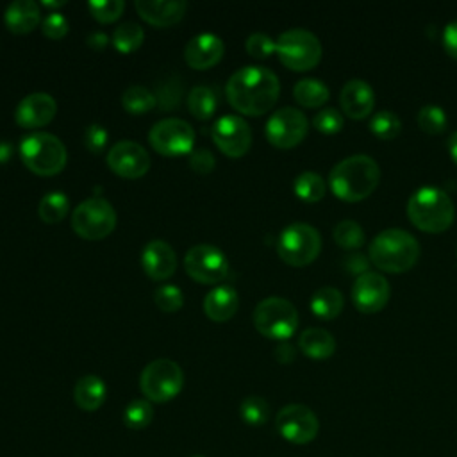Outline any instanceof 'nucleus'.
I'll list each match as a JSON object with an SVG mask.
<instances>
[{
    "label": "nucleus",
    "mask_w": 457,
    "mask_h": 457,
    "mask_svg": "<svg viewBox=\"0 0 457 457\" xmlns=\"http://www.w3.org/2000/svg\"><path fill=\"white\" fill-rule=\"evenodd\" d=\"M154 302L162 312L171 314L184 305V295L175 284H164L154 291Z\"/></svg>",
    "instance_id": "obj_41"
},
{
    "label": "nucleus",
    "mask_w": 457,
    "mask_h": 457,
    "mask_svg": "<svg viewBox=\"0 0 457 457\" xmlns=\"http://www.w3.org/2000/svg\"><path fill=\"white\" fill-rule=\"evenodd\" d=\"M312 125L321 134H337L343 129L345 120H343V114L337 109L327 107V109H321L320 112L314 114Z\"/></svg>",
    "instance_id": "obj_42"
},
{
    "label": "nucleus",
    "mask_w": 457,
    "mask_h": 457,
    "mask_svg": "<svg viewBox=\"0 0 457 457\" xmlns=\"http://www.w3.org/2000/svg\"><path fill=\"white\" fill-rule=\"evenodd\" d=\"M57 112V104L52 95L30 93L14 111V120L23 129H41L48 125Z\"/></svg>",
    "instance_id": "obj_18"
},
{
    "label": "nucleus",
    "mask_w": 457,
    "mask_h": 457,
    "mask_svg": "<svg viewBox=\"0 0 457 457\" xmlns=\"http://www.w3.org/2000/svg\"><path fill=\"white\" fill-rule=\"evenodd\" d=\"M191 457H204V455H191Z\"/></svg>",
    "instance_id": "obj_54"
},
{
    "label": "nucleus",
    "mask_w": 457,
    "mask_h": 457,
    "mask_svg": "<svg viewBox=\"0 0 457 457\" xmlns=\"http://www.w3.org/2000/svg\"><path fill=\"white\" fill-rule=\"evenodd\" d=\"M148 141L152 148L164 157L189 155L193 152L195 130L186 120L164 118L150 129Z\"/></svg>",
    "instance_id": "obj_12"
},
{
    "label": "nucleus",
    "mask_w": 457,
    "mask_h": 457,
    "mask_svg": "<svg viewBox=\"0 0 457 457\" xmlns=\"http://www.w3.org/2000/svg\"><path fill=\"white\" fill-rule=\"evenodd\" d=\"M420 257V245L403 228H386L370 245V261L386 273H405Z\"/></svg>",
    "instance_id": "obj_3"
},
{
    "label": "nucleus",
    "mask_w": 457,
    "mask_h": 457,
    "mask_svg": "<svg viewBox=\"0 0 457 457\" xmlns=\"http://www.w3.org/2000/svg\"><path fill=\"white\" fill-rule=\"evenodd\" d=\"M253 327L264 337L287 341L298 327L296 307L282 296H268L253 309Z\"/></svg>",
    "instance_id": "obj_6"
},
{
    "label": "nucleus",
    "mask_w": 457,
    "mask_h": 457,
    "mask_svg": "<svg viewBox=\"0 0 457 457\" xmlns=\"http://www.w3.org/2000/svg\"><path fill=\"white\" fill-rule=\"evenodd\" d=\"M43 5L48 7V9H59L62 5H66L64 0H59V2H52V0H43Z\"/></svg>",
    "instance_id": "obj_53"
},
{
    "label": "nucleus",
    "mask_w": 457,
    "mask_h": 457,
    "mask_svg": "<svg viewBox=\"0 0 457 457\" xmlns=\"http://www.w3.org/2000/svg\"><path fill=\"white\" fill-rule=\"evenodd\" d=\"M121 105L127 112L141 116L150 109H154L157 102H155V95L148 87L136 84V86H129L121 93Z\"/></svg>",
    "instance_id": "obj_29"
},
{
    "label": "nucleus",
    "mask_w": 457,
    "mask_h": 457,
    "mask_svg": "<svg viewBox=\"0 0 457 457\" xmlns=\"http://www.w3.org/2000/svg\"><path fill=\"white\" fill-rule=\"evenodd\" d=\"M141 266L152 280H166L177 270L175 250L162 239H152L141 252Z\"/></svg>",
    "instance_id": "obj_20"
},
{
    "label": "nucleus",
    "mask_w": 457,
    "mask_h": 457,
    "mask_svg": "<svg viewBox=\"0 0 457 457\" xmlns=\"http://www.w3.org/2000/svg\"><path fill=\"white\" fill-rule=\"evenodd\" d=\"M145 41V30L134 21H125L118 25L112 32V46L121 54H130L137 50Z\"/></svg>",
    "instance_id": "obj_33"
},
{
    "label": "nucleus",
    "mask_w": 457,
    "mask_h": 457,
    "mask_svg": "<svg viewBox=\"0 0 457 457\" xmlns=\"http://www.w3.org/2000/svg\"><path fill=\"white\" fill-rule=\"evenodd\" d=\"M134 7L137 14L154 27H171L182 20L186 14L187 4L182 0L177 2H154V0H136Z\"/></svg>",
    "instance_id": "obj_22"
},
{
    "label": "nucleus",
    "mask_w": 457,
    "mask_h": 457,
    "mask_svg": "<svg viewBox=\"0 0 457 457\" xmlns=\"http://www.w3.org/2000/svg\"><path fill=\"white\" fill-rule=\"evenodd\" d=\"M446 146H448V154H450L452 161L457 164V130L450 134V137L446 141Z\"/></svg>",
    "instance_id": "obj_52"
},
{
    "label": "nucleus",
    "mask_w": 457,
    "mask_h": 457,
    "mask_svg": "<svg viewBox=\"0 0 457 457\" xmlns=\"http://www.w3.org/2000/svg\"><path fill=\"white\" fill-rule=\"evenodd\" d=\"M70 211V200L64 193L61 191H52L46 193L37 205V214L45 223H59L61 220H64V216Z\"/></svg>",
    "instance_id": "obj_32"
},
{
    "label": "nucleus",
    "mask_w": 457,
    "mask_h": 457,
    "mask_svg": "<svg viewBox=\"0 0 457 457\" xmlns=\"http://www.w3.org/2000/svg\"><path fill=\"white\" fill-rule=\"evenodd\" d=\"M295 357H296V350H295V346H293L291 343L280 341V343L275 346V359H277L278 362L289 364V362L295 361Z\"/></svg>",
    "instance_id": "obj_49"
},
{
    "label": "nucleus",
    "mask_w": 457,
    "mask_h": 457,
    "mask_svg": "<svg viewBox=\"0 0 457 457\" xmlns=\"http://www.w3.org/2000/svg\"><path fill=\"white\" fill-rule=\"evenodd\" d=\"M87 9L96 21L112 23L125 11V2L123 0H89Z\"/></svg>",
    "instance_id": "obj_40"
},
{
    "label": "nucleus",
    "mask_w": 457,
    "mask_h": 457,
    "mask_svg": "<svg viewBox=\"0 0 457 457\" xmlns=\"http://www.w3.org/2000/svg\"><path fill=\"white\" fill-rule=\"evenodd\" d=\"M334 241L345 250H357L364 245L366 236L357 221L345 220L334 227Z\"/></svg>",
    "instance_id": "obj_35"
},
{
    "label": "nucleus",
    "mask_w": 457,
    "mask_h": 457,
    "mask_svg": "<svg viewBox=\"0 0 457 457\" xmlns=\"http://www.w3.org/2000/svg\"><path fill=\"white\" fill-rule=\"evenodd\" d=\"M389 293V282L386 277L368 271L355 278L352 287V302L359 312L375 314L386 307Z\"/></svg>",
    "instance_id": "obj_17"
},
{
    "label": "nucleus",
    "mask_w": 457,
    "mask_h": 457,
    "mask_svg": "<svg viewBox=\"0 0 457 457\" xmlns=\"http://www.w3.org/2000/svg\"><path fill=\"white\" fill-rule=\"evenodd\" d=\"M418 127L425 132V134H441L446 125V112L445 109L437 107V105H423L418 111Z\"/></svg>",
    "instance_id": "obj_38"
},
{
    "label": "nucleus",
    "mask_w": 457,
    "mask_h": 457,
    "mask_svg": "<svg viewBox=\"0 0 457 457\" xmlns=\"http://www.w3.org/2000/svg\"><path fill=\"white\" fill-rule=\"evenodd\" d=\"M280 95L278 77L262 66H245L230 75L225 86L228 104L246 116L266 114Z\"/></svg>",
    "instance_id": "obj_1"
},
{
    "label": "nucleus",
    "mask_w": 457,
    "mask_h": 457,
    "mask_svg": "<svg viewBox=\"0 0 457 457\" xmlns=\"http://www.w3.org/2000/svg\"><path fill=\"white\" fill-rule=\"evenodd\" d=\"M245 48L253 59H268L273 52H277V41H273L268 34L255 32L246 37Z\"/></svg>",
    "instance_id": "obj_43"
},
{
    "label": "nucleus",
    "mask_w": 457,
    "mask_h": 457,
    "mask_svg": "<svg viewBox=\"0 0 457 457\" xmlns=\"http://www.w3.org/2000/svg\"><path fill=\"white\" fill-rule=\"evenodd\" d=\"M68 29H70V23H68L66 16L57 11L46 14V18L41 21V30L50 39L64 37L68 34Z\"/></svg>",
    "instance_id": "obj_44"
},
{
    "label": "nucleus",
    "mask_w": 457,
    "mask_h": 457,
    "mask_svg": "<svg viewBox=\"0 0 457 457\" xmlns=\"http://www.w3.org/2000/svg\"><path fill=\"white\" fill-rule=\"evenodd\" d=\"M39 21L41 11L34 0H14L4 12V23L12 34H29Z\"/></svg>",
    "instance_id": "obj_24"
},
{
    "label": "nucleus",
    "mask_w": 457,
    "mask_h": 457,
    "mask_svg": "<svg viewBox=\"0 0 457 457\" xmlns=\"http://www.w3.org/2000/svg\"><path fill=\"white\" fill-rule=\"evenodd\" d=\"M339 104L348 118L364 120L371 114L375 105L373 87L366 80L352 79L343 86L339 93Z\"/></svg>",
    "instance_id": "obj_21"
},
{
    "label": "nucleus",
    "mask_w": 457,
    "mask_h": 457,
    "mask_svg": "<svg viewBox=\"0 0 457 457\" xmlns=\"http://www.w3.org/2000/svg\"><path fill=\"white\" fill-rule=\"evenodd\" d=\"M309 123L302 111L295 107H282L275 111L266 121V139L275 148H295L307 136Z\"/></svg>",
    "instance_id": "obj_13"
},
{
    "label": "nucleus",
    "mask_w": 457,
    "mask_h": 457,
    "mask_svg": "<svg viewBox=\"0 0 457 457\" xmlns=\"http://www.w3.org/2000/svg\"><path fill=\"white\" fill-rule=\"evenodd\" d=\"M12 152H14V148H12L11 141L0 139V164L7 162L12 157Z\"/></svg>",
    "instance_id": "obj_51"
},
{
    "label": "nucleus",
    "mask_w": 457,
    "mask_h": 457,
    "mask_svg": "<svg viewBox=\"0 0 457 457\" xmlns=\"http://www.w3.org/2000/svg\"><path fill=\"white\" fill-rule=\"evenodd\" d=\"M298 346L302 350L303 355H307L309 359L314 361H325L328 357H332L334 350H336V339L334 336L325 330V328H318V327H309L305 328L300 337H298Z\"/></svg>",
    "instance_id": "obj_26"
},
{
    "label": "nucleus",
    "mask_w": 457,
    "mask_h": 457,
    "mask_svg": "<svg viewBox=\"0 0 457 457\" xmlns=\"http://www.w3.org/2000/svg\"><path fill=\"white\" fill-rule=\"evenodd\" d=\"M237 307H239L237 291L228 284L212 287L204 298L205 316L218 323L228 321L237 312Z\"/></svg>",
    "instance_id": "obj_23"
},
{
    "label": "nucleus",
    "mask_w": 457,
    "mask_h": 457,
    "mask_svg": "<svg viewBox=\"0 0 457 457\" xmlns=\"http://www.w3.org/2000/svg\"><path fill=\"white\" fill-rule=\"evenodd\" d=\"M293 96L300 105H303L307 109H314V107H321L328 100L330 93H328V87L321 80L302 79L295 84Z\"/></svg>",
    "instance_id": "obj_28"
},
{
    "label": "nucleus",
    "mask_w": 457,
    "mask_h": 457,
    "mask_svg": "<svg viewBox=\"0 0 457 457\" xmlns=\"http://www.w3.org/2000/svg\"><path fill=\"white\" fill-rule=\"evenodd\" d=\"M211 137L218 150L230 159L243 157L252 146V130L248 123L236 114L218 118L211 127Z\"/></svg>",
    "instance_id": "obj_14"
},
{
    "label": "nucleus",
    "mask_w": 457,
    "mask_h": 457,
    "mask_svg": "<svg viewBox=\"0 0 457 457\" xmlns=\"http://www.w3.org/2000/svg\"><path fill=\"white\" fill-rule=\"evenodd\" d=\"M380 182V168L373 157L357 154L339 161L328 177L332 193L343 202L368 198Z\"/></svg>",
    "instance_id": "obj_2"
},
{
    "label": "nucleus",
    "mask_w": 457,
    "mask_h": 457,
    "mask_svg": "<svg viewBox=\"0 0 457 457\" xmlns=\"http://www.w3.org/2000/svg\"><path fill=\"white\" fill-rule=\"evenodd\" d=\"M107 398L105 382L96 375H84L73 387V400L79 409L93 412L104 405Z\"/></svg>",
    "instance_id": "obj_25"
},
{
    "label": "nucleus",
    "mask_w": 457,
    "mask_h": 457,
    "mask_svg": "<svg viewBox=\"0 0 457 457\" xmlns=\"http://www.w3.org/2000/svg\"><path fill=\"white\" fill-rule=\"evenodd\" d=\"M321 250L320 232L309 223H291L287 225L277 241L278 257L289 266H307L311 264Z\"/></svg>",
    "instance_id": "obj_9"
},
{
    "label": "nucleus",
    "mask_w": 457,
    "mask_h": 457,
    "mask_svg": "<svg viewBox=\"0 0 457 457\" xmlns=\"http://www.w3.org/2000/svg\"><path fill=\"white\" fill-rule=\"evenodd\" d=\"M107 43H109V37H107L104 32H100V30H95V32H91V34L87 36V45H89L91 48H95V50L105 48Z\"/></svg>",
    "instance_id": "obj_50"
},
{
    "label": "nucleus",
    "mask_w": 457,
    "mask_h": 457,
    "mask_svg": "<svg viewBox=\"0 0 457 457\" xmlns=\"http://www.w3.org/2000/svg\"><path fill=\"white\" fill-rule=\"evenodd\" d=\"M407 216L416 228L428 234H439L453 223L455 205L446 191L434 186H423L411 195Z\"/></svg>",
    "instance_id": "obj_4"
},
{
    "label": "nucleus",
    "mask_w": 457,
    "mask_h": 457,
    "mask_svg": "<svg viewBox=\"0 0 457 457\" xmlns=\"http://www.w3.org/2000/svg\"><path fill=\"white\" fill-rule=\"evenodd\" d=\"M275 425L278 434L293 445L311 443L320 428L314 411L302 403H289L282 407L275 418Z\"/></svg>",
    "instance_id": "obj_15"
},
{
    "label": "nucleus",
    "mask_w": 457,
    "mask_h": 457,
    "mask_svg": "<svg viewBox=\"0 0 457 457\" xmlns=\"http://www.w3.org/2000/svg\"><path fill=\"white\" fill-rule=\"evenodd\" d=\"M116 227L114 207L100 196L86 198L71 214V228L77 236L87 241H100L107 237Z\"/></svg>",
    "instance_id": "obj_10"
},
{
    "label": "nucleus",
    "mask_w": 457,
    "mask_h": 457,
    "mask_svg": "<svg viewBox=\"0 0 457 457\" xmlns=\"http://www.w3.org/2000/svg\"><path fill=\"white\" fill-rule=\"evenodd\" d=\"M443 48L452 59L457 61V20L450 21L443 29Z\"/></svg>",
    "instance_id": "obj_48"
},
{
    "label": "nucleus",
    "mask_w": 457,
    "mask_h": 457,
    "mask_svg": "<svg viewBox=\"0 0 457 457\" xmlns=\"http://www.w3.org/2000/svg\"><path fill=\"white\" fill-rule=\"evenodd\" d=\"M184 270L195 282L214 286L228 275V261L218 246L200 243L186 252Z\"/></svg>",
    "instance_id": "obj_11"
},
{
    "label": "nucleus",
    "mask_w": 457,
    "mask_h": 457,
    "mask_svg": "<svg viewBox=\"0 0 457 457\" xmlns=\"http://www.w3.org/2000/svg\"><path fill=\"white\" fill-rule=\"evenodd\" d=\"M105 161L111 171L121 179H139L150 170L148 152L130 139L114 143L109 148Z\"/></svg>",
    "instance_id": "obj_16"
},
{
    "label": "nucleus",
    "mask_w": 457,
    "mask_h": 457,
    "mask_svg": "<svg viewBox=\"0 0 457 457\" xmlns=\"http://www.w3.org/2000/svg\"><path fill=\"white\" fill-rule=\"evenodd\" d=\"M293 189L300 200L316 204L325 196L327 186H325V180L321 179V175H318L314 171H302L300 175H296V179L293 182Z\"/></svg>",
    "instance_id": "obj_31"
},
{
    "label": "nucleus",
    "mask_w": 457,
    "mask_h": 457,
    "mask_svg": "<svg viewBox=\"0 0 457 457\" xmlns=\"http://www.w3.org/2000/svg\"><path fill=\"white\" fill-rule=\"evenodd\" d=\"M20 157L23 164L39 177L61 173L68 161L64 143L50 132H34L21 139Z\"/></svg>",
    "instance_id": "obj_5"
},
{
    "label": "nucleus",
    "mask_w": 457,
    "mask_h": 457,
    "mask_svg": "<svg viewBox=\"0 0 457 457\" xmlns=\"http://www.w3.org/2000/svg\"><path fill=\"white\" fill-rule=\"evenodd\" d=\"M182 93H184V87H182L180 80L166 79L162 84L157 86V91L154 93L157 107L161 111H173L180 104Z\"/></svg>",
    "instance_id": "obj_39"
},
{
    "label": "nucleus",
    "mask_w": 457,
    "mask_h": 457,
    "mask_svg": "<svg viewBox=\"0 0 457 457\" xmlns=\"http://www.w3.org/2000/svg\"><path fill=\"white\" fill-rule=\"evenodd\" d=\"M345 307L343 295L332 286H323L316 289L311 296V311L321 320H334L341 314Z\"/></svg>",
    "instance_id": "obj_27"
},
{
    "label": "nucleus",
    "mask_w": 457,
    "mask_h": 457,
    "mask_svg": "<svg viewBox=\"0 0 457 457\" xmlns=\"http://www.w3.org/2000/svg\"><path fill=\"white\" fill-rule=\"evenodd\" d=\"M107 141H109V132L98 125V123H93L86 129L84 132V143H86V148L93 154H102L104 148L107 146Z\"/></svg>",
    "instance_id": "obj_45"
},
{
    "label": "nucleus",
    "mask_w": 457,
    "mask_h": 457,
    "mask_svg": "<svg viewBox=\"0 0 457 457\" xmlns=\"http://www.w3.org/2000/svg\"><path fill=\"white\" fill-rule=\"evenodd\" d=\"M321 43L307 29H289L277 39L280 62L293 71H307L321 59Z\"/></svg>",
    "instance_id": "obj_8"
},
{
    "label": "nucleus",
    "mask_w": 457,
    "mask_h": 457,
    "mask_svg": "<svg viewBox=\"0 0 457 457\" xmlns=\"http://www.w3.org/2000/svg\"><path fill=\"white\" fill-rule=\"evenodd\" d=\"M225 54L223 39L216 34H198L187 41L184 48V59L193 70H207L216 66Z\"/></svg>",
    "instance_id": "obj_19"
},
{
    "label": "nucleus",
    "mask_w": 457,
    "mask_h": 457,
    "mask_svg": "<svg viewBox=\"0 0 457 457\" xmlns=\"http://www.w3.org/2000/svg\"><path fill=\"white\" fill-rule=\"evenodd\" d=\"M187 109L196 120L211 118L218 109V98L207 86H196L187 95Z\"/></svg>",
    "instance_id": "obj_30"
},
{
    "label": "nucleus",
    "mask_w": 457,
    "mask_h": 457,
    "mask_svg": "<svg viewBox=\"0 0 457 457\" xmlns=\"http://www.w3.org/2000/svg\"><path fill=\"white\" fill-rule=\"evenodd\" d=\"M368 257L361 252H353V253H348L345 259H343V268L346 270V273L350 275H355V277H361L364 273H368Z\"/></svg>",
    "instance_id": "obj_47"
},
{
    "label": "nucleus",
    "mask_w": 457,
    "mask_h": 457,
    "mask_svg": "<svg viewBox=\"0 0 457 457\" xmlns=\"http://www.w3.org/2000/svg\"><path fill=\"white\" fill-rule=\"evenodd\" d=\"M239 416L246 425L252 427H259L262 423L268 421L270 418V405L262 396L257 395H250L246 398H243L241 405H239Z\"/></svg>",
    "instance_id": "obj_36"
},
{
    "label": "nucleus",
    "mask_w": 457,
    "mask_h": 457,
    "mask_svg": "<svg viewBox=\"0 0 457 457\" xmlns=\"http://www.w3.org/2000/svg\"><path fill=\"white\" fill-rule=\"evenodd\" d=\"M154 409L146 398H136L123 409V423L130 430H141L152 423Z\"/></svg>",
    "instance_id": "obj_34"
},
{
    "label": "nucleus",
    "mask_w": 457,
    "mask_h": 457,
    "mask_svg": "<svg viewBox=\"0 0 457 457\" xmlns=\"http://www.w3.org/2000/svg\"><path fill=\"white\" fill-rule=\"evenodd\" d=\"M184 386L182 368L171 359H155L148 362L139 377L141 393L148 402L164 403L173 400Z\"/></svg>",
    "instance_id": "obj_7"
},
{
    "label": "nucleus",
    "mask_w": 457,
    "mask_h": 457,
    "mask_svg": "<svg viewBox=\"0 0 457 457\" xmlns=\"http://www.w3.org/2000/svg\"><path fill=\"white\" fill-rule=\"evenodd\" d=\"M370 130L378 139H395L402 130V121L393 111H380L371 116L370 120Z\"/></svg>",
    "instance_id": "obj_37"
},
{
    "label": "nucleus",
    "mask_w": 457,
    "mask_h": 457,
    "mask_svg": "<svg viewBox=\"0 0 457 457\" xmlns=\"http://www.w3.org/2000/svg\"><path fill=\"white\" fill-rule=\"evenodd\" d=\"M189 166L200 173V175H207L214 170L216 166V159L212 155V152H209L207 148H195L189 154Z\"/></svg>",
    "instance_id": "obj_46"
}]
</instances>
